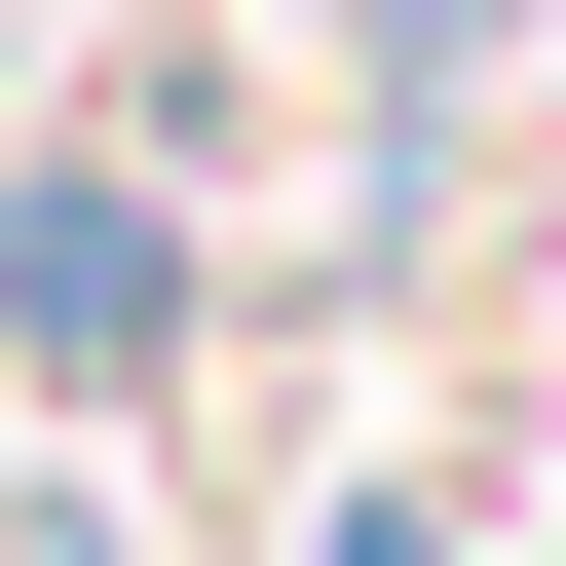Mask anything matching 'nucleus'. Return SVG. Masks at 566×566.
<instances>
[{
	"instance_id": "nucleus-1",
	"label": "nucleus",
	"mask_w": 566,
	"mask_h": 566,
	"mask_svg": "<svg viewBox=\"0 0 566 566\" xmlns=\"http://www.w3.org/2000/svg\"><path fill=\"white\" fill-rule=\"evenodd\" d=\"M0 340H39V378H114V340H151V227H76V189H39V227H0Z\"/></svg>"
}]
</instances>
